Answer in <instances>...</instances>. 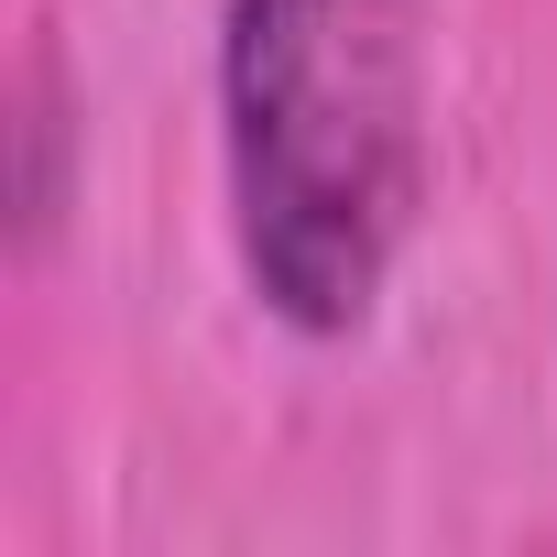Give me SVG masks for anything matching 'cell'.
Instances as JSON below:
<instances>
[{
    "mask_svg": "<svg viewBox=\"0 0 557 557\" xmlns=\"http://www.w3.org/2000/svg\"><path fill=\"white\" fill-rule=\"evenodd\" d=\"M219 175L262 318L361 339L426 208V0H219Z\"/></svg>",
    "mask_w": 557,
    "mask_h": 557,
    "instance_id": "obj_1",
    "label": "cell"
}]
</instances>
